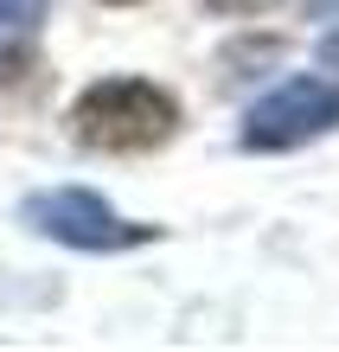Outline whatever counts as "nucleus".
<instances>
[{
    "label": "nucleus",
    "mask_w": 339,
    "mask_h": 352,
    "mask_svg": "<svg viewBox=\"0 0 339 352\" xmlns=\"http://www.w3.org/2000/svg\"><path fill=\"white\" fill-rule=\"evenodd\" d=\"M179 129V102L147 77H102L71 102V135L96 154H147Z\"/></svg>",
    "instance_id": "f257e3e1"
},
{
    "label": "nucleus",
    "mask_w": 339,
    "mask_h": 352,
    "mask_svg": "<svg viewBox=\"0 0 339 352\" xmlns=\"http://www.w3.org/2000/svg\"><path fill=\"white\" fill-rule=\"evenodd\" d=\"M19 218H26L39 237L65 243V250H90V256L141 250V243H154V237H160L154 224H129V218H116L109 205H102L96 192H83V186H52V192H32L26 205H19Z\"/></svg>",
    "instance_id": "f03ea898"
},
{
    "label": "nucleus",
    "mask_w": 339,
    "mask_h": 352,
    "mask_svg": "<svg viewBox=\"0 0 339 352\" xmlns=\"http://www.w3.org/2000/svg\"><path fill=\"white\" fill-rule=\"evenodd\" d=\"M333 129H339V77H288L243 116V148L288 154V148H307L314 135H333Z\"/></svg>",
    "instance_id": "7ed1b4c3"
},
{
    "label": "nucleus",
    "mask_w": 339,
    "mask_h": 352,
    "mask_svg": "<svg viewBox=\"0 0 339 352\" xmlns=\"http://www.w3.org/2000/svg\"><path fill=\"white\" fill-rule=\"evenodd\" d=\"M45 7H52V0H0V65H7V58L39 32Z\"/></svg>",
    "instance_id": "20e7f679"
},
{
    "label": "nucleus",
    "mask_w": 339,
    "mask_h": 352,
    "mask_svg": "<svg viewBox=\"0 0 339 352\" xmlns=\"http://www.w3.org/2000/svg\"><path fill=\"white\" fill-rule=\"evenodd\" d=\"M211 13H269L275 0H205Z\"/></svg>",
    "instance_id": "39448f33"
},
{
    "label": "nucleus",
    "mask_w": 339,
    "mask_h": 352,
    "mask_svg": "<svg viewBox=\"0 0 339 352\" xmlns=\"http://www.w3.org/2000/svg\"><path fill=\"white\" fill-rule=\"evenodd\" d=\"M320 65H327V71H339V32H327V38H320Z\"/></svg>",
    "instance_id": "423d86ee"
},
{
    "label": "nucleus",
    "mask_w": 339,
    "mask_h": 352,
    "mask_svg": "<svg viewBox=\"0 0 339 352\" xmlns=\"http://www.w3.org/2000/svg\"><path fill=\"white\" fill-rule=\"evenodd\" d=\"M109 7H122V0H109Z\"/></svg>",
    "instance_id": "0eeeda50"
}]
</instances>
